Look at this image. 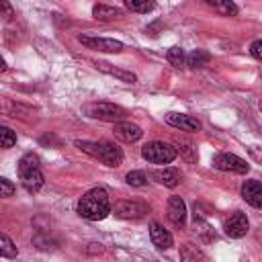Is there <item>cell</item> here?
Wrapping results in <instances>:
<instances>
[{
    "label": "cell",
    "mask_w": 262,
    "mask_h": 262,
    "mask_svg": "<svg viewBox=\"0 0 262 262\" xmlns=\"http://www.w3.org/2000/svg\"><path fill=\"white\" fill-rule=\"evenodd\" d=\"M88 252H90V254H94V252H98V254H100V252H102V246H100V244H90Z\"/></svg>",
    "instance_id": "30"
},
{
    "label": "cell",
    "mask_w": 262,
    "mask_h": 262,
    "mask_svg": "<svg viewBox=\"0 0 262 262\" xmlns=\"http://www.w3.org/2000/svg\"><path fill=\"white\" fill-rule=\"evenodd\" d=\"M166 59H168V63H170V66H174V68H182V66H184V59H186L184 49H182V47H178V45L170 47V49H168V53H166Z\"/></svg>",
    "instance_id": "22"
},
{
    "label": "cell",
    "mask_w": 262,
    "mask_h": 262,
    "mask_svg": "<svg viewBox=\"0 0 262 262\" xmlns=\"http://www.w3.org/2000/svg\"><path fill=\"white\" fill-rule=\"evenodd\" d=\"M111 211L121 219H141L147 215L149 207L145 203H139V201H117L111 207Z\"/></svg>",
    "instance_id": "6"
},
{
    "label": "cell",
    "mask_w": 262,
    "mask_h": 262,
    "mask_svg": "<svg viewBox=\"0 0 262 262\" xmlns=\"http://www.w3.org/2000/svg\"><path fill=\"white\" fill-rule=\"evenodd\" d=\"M168 219L174 227H182L186 223V205L180 196L168 199Z\"/></svg>",
    "instance_id": "11"
},
{
    "label": "cell",
    "mask_w": 262,
    "mask_h": 262,
    "mask_svg": "<svg viewBox=\"0 0 262 262\" xmlns=\"http://www.w3.org/2000/svg\"><path fill=\"white\" fill-rule=\"evenodd\" d=\"M18 174H20L23 186L29 192H37L43 186V174L39 168H25V170H18Z\"/></svg>",
    "instance_id": "14"
},
{
    "label": "cell",
    "mask_w": 262,
    "mask_h": 262,
    "mask_svg": "<svg viewBox=\"0 0 262 262\" xmlns=\"http://www.w3.org/2000/svg\"><path fill=\"white\" fill-rule=\"evenodd\" d=\"M223 229H225V233L229 235V237H233V239H239V237H244L246 233H248V229H250V223H248V217L242 213V211H235L229 219H225V223H223Z\"/></svg>",
    "instance_id": "8"
},
{
    "label": "cell",
    "mask_w": 262,
    "mask_h": 262,
    "mask_svg": "<svg viewBox=\"0 0 262 262\" xmlns=\"http://www.w3.org/2000/svg\"><path fill=\"white\" fill-rule=\"evenodd\" d=\"M94 68L100 70V72H104V74H108V76H115V78L121 80V82H127V84H135V82H137V76H135L133 72L115 68V66L108 63V61H100V59H98V61H94Z\"/></svg>",
    "instance_id": "13"
},
{
    "label": "cell",
    "mask_w": 262,
    "mask_h": 262,
    "mask_svg": "<svg viewBox=\"0 0 262 262\" xmlns=\"http://www.w3.org/2000/svg\"><path fill=\"white\" fill-rule=\"evenodd\" d=\"M92 16H94L96 20H100V23H111V20L121 18V16H123V12H121L119 8H115V6L96 4V6L92 8Z\"/></svg>",
    "instance_id": "17"
},
{
    "label": "cell",
    "mask_w": 262,
    "mask_h": 262,
    "mask_svg": "<svg viewBox=\"0 0 262 262\" xmlns=\"http://www.w3.org/2000/svg\"><path fill=\"white\" fill-rule=\"evenodd\" d=\"M113 131H115V137H119V139H121V141H125V143L139 141V139H141V135H143L141 127H139V125H135V123H131V121H117Z\"/></svg>",
    "instance_id": "10"
},
{
    "label": "cell",
    "mask_w": 262,
    "mask_h": 262,
    "mask_svg": "<svg viewBox=\"0 0 262 262\" xmlns=\"http://www.w3.org/2000/svg\"><path fill=\"white\" fill-rule=\"evenodd\" d=\"M123 4L131 12H151L156 8V0H123Z\"/></svg>",
    "instance_id": "20"
},
{
    "label": "cell",
    "mask_w": 262,
    "mask_h": 262,
    "mask_svg": "<svg viewBox=\"0 0 262 262\" xmlns=\"http://www.w3.org/2000/svg\"><path fill=\"white\" fill-rule=\"evenodd\" d=\"M14 16V8L10 6L8 0H0V18L2 20H12Z\"/></svg>",
    "instance_id": "27"
},
{
    "label": "cell",
    "mask_w": 262,
    "mask_h": 262,
    "mask_svg": "<svg viewBox=\"0 0 262 262\" xmlns=\"http://www.w3.org/2000/svg\"><path fill=\"white\" fill-rule=\"evenodd\" d=\"M149 239H151V244L158 250H168L172 246V242H174L172 235H170V231L164 229L160 223H151L149 225Z\"/></svg>",
    "instance_id": "15"
},
{
    "label": "cell",
    "mask_w": 262,
    "mask_h": 262,
    "mask_svg": "<svg viewBox=\"0 0 262 262\" xmlns=\"http://www.w3.org/2000/svg\"><path fill=\"white\" fill-rule=\"evenodd\" d=\"M180 258L182 260H196V258H205V254L201 250H194L190 244H186L180 248Z\"/></svg>",
    "instance_id": "25"
},
{
    "label": "cell",
    "mask_w": 262,
    "mask_h": 262,
    "mask_svg": "<svg viewBox=\"0 0 262 262\" xmlns=\"http://www.w3.org/2000/svg\"><path fill=\"white\" fill-rule=\"evenodd\" d=\"M76 145H78L82 151L90 154L92 158L100 160L102 164H106V166H111V168H117V166H121V162H123V149H121L119 145L111 143V141H80V139H78Z\"/></svg>",
    "instance_id": "2"
},
{
    "label": "cell",
    "mask_w": 262,
    "mask_h": 262,
    "mask_svg": "<svg viewBox=\"0 0 262 262\" xmlns=\"http://www.w3.org/2000/svg\"><path fill=\"white\" fill-rule=\"evenodd\" d=\"M14 194V184L6 178H0V196H12Z\"/></svg>",
    "instance_id": "28"
},
{
    "label": "cell",
    "mask_w": 262,
    "mask_h": 262,
    "mask_svg": "<svg viewBox=\"0 0 262 262\" xmlns=\"http://www.w3.org/2000/svg\"><path fill=\"white\" fill-rule=\"evenodd\" d=\"M125 180H127V184H131V186H145L147 176H145L141 170H131V172H127Z\"/></svg>",
    "instance_id": "24"
},
{
    "label": "cell",
    "mask_w": 262,
    "mask_h": 262,
    "mask_svg": "<svg viewBox=\"0 0 262 262\" xmlns=\"http://www.w3.org/2000/svg\"><path fill=\"white\" fill-rule=\"evenodd\" d=\"M213 168L217 170H223V172H235V174H246L250 170V164L235 156V154H227V151H221L217 156H213Z\"/></svg>",
    "instance_id": "5"
},
{
    "label": "cell",
    "mask_w": 262,
    "mask_h": 262,
    "mask_svg": "<svg viewBox=\"0 0 262 262\" xmlns=\"http://www.w3.org/2000/svg\"><path fill=\"white\" fill-rule=\"evenodd\" d=\"M184 63H188L190 68H205V66L211 63V53L205 51V49H194V51H190L186 55Z\"/></svg>",
    "instance_id": "18"
},
{
    "label": "cell",
    "mask_w": 262,
    "mask_h": 262,
    "mask_svg": "<svg viewBox=\"0 0 262 262\" xmlns=\"http://www.w3.org/2000/svg\"><path fill=\"white\" fill-rule=\"evenodd\" d=\"M82 115H86L90 119H98V121L117 123V121L125 119L127 111L119 104H113V102H86L82 106Z\"/></svg>",
    "instance_id": "3"
},
{
    "label": "cell",
    "mask_w": 262,
    "mask_h": 262,
    "mask_svg": "<svg viewBox=\"0 0 262 262\" xmlns=\"http://www.w3.org/2000/svg\"><path fill=\"white\" fill-rule=\"evenodd\" d=\"M25 168H39V158L35 154H25L18 160V170H25Z\"/></svg>",
    "instance_id": "26"
},
{
    "label": "cell",
    "mask_w": 262,
    "mask_h": 262,
    "mask_svg": "<svg viewBox=\"0 0 262 262\" xmlns=\"http://www.w3.org/2000/svg\"><path fill=\"white\" fill-rule=\"evenodd\" d=\"M151 178L168 188H174L180 182V170L178 168H162V170H154Z\"/></svg>",
    "instance_id": "16"
},
{
    "label": "cell",
    "mask_w": 262,
    "mask_h": 262,
    "mask_svg": "<svg viewBox=\"0 0 262 262\" xmlns=\"http://www.w3.org/2000/svg\"><path fill=\"white\" fill-rule=\"evenodd\" d=\"M166 123L180 129V131H201V121L196 117L184 115V113H168Z\"/></svg>",
    "instance_id": "9"
},
{
    "label": "cell",
    "mask_w": 262,
    "mask_h": 262,
    "mask_svg": "<svg viewBox=\"0 0 262 262\" xmlns=\"http://www.w3.org/2000/svg\"><path fill=\"white\" fill-rule=\"evenodd\" d=\"M213 10H217L219 14H225V16H235L237 14V6L233 0H205Z\"/></svg>",
    "instance_id": "19"
},
{
    "label": "cell",
    "mask_w": 262,
    "mask_h": 262,
    "mask_svg": "<svg viewBox=\"0 0 262 262\" xmlns=\"http://www.w3.org/2000/svg\"><path fill=\"white\" fill-rule=\"evenodd\" d=\"M242 196L248 205H252L254 209H260L262 207V184L258 180H246L242 184Z\"/></svg>",
    "instance_id": "12"
},
{
    "label": "cell",
    "mask_w": 262,
    "mask_h": 262,
    "mask_svg": "<svg viewBox=\"0 0 262 262\" xmlns=\"http://www.w3.org/2000/svg\"><path fill=\"white\" fill-rule=\"evenodd\" d=\"M16 143V133L8 127H0V147L2 149H8Z\"/></svg>",
    "instance_id": "23"
},
{
    "label": "cell",
    "mask_w": 262,
    "mask_h": 262,
    "mask_svg": "<svg viewBox=\"0 0 262 262\" xmlns=\"http://www.w3.org/2000/svg\"><path fill=\"white\" fill-rule=\"evenodd\" d=\"M18 250L14 246V242L6 235V233H0V256L2 258H16Z\"/></svg>",
    "instance_id": "21"
},
{
    "label": "cell",
    "mask_w": 262,
    "mask_h": 262,
    "mask_svg": "<svg viewBox=\"0 0 262 262\" xmlns=\"http://www.w3.org/2000/svg\"><path fill=\"white\" fill-rule=\"evenodd\" d=\"M6 70V61H4V57L0 55V72H4Z\"/></svg>",
    "instance_id": "31"
},
{
    "label": "cell",
    "mask_w": 262,
    "mask_h": 262,
    "mask_svg": "<svg viewBox=\"0 0 262 262\" xmlns=\"http://www.w3.org/2000/svg\"><path fill=\"white\" fill-rule=\"evenodd\" d=\"M250 53H252L256 59H260V57H262V41H260V39H256V41L250 45Z\"/></svg>",
    "instance_id": "29"
},
{
    "label": "cell",
    "mask_w": 262,
    "mask_h": 262,
    "mask_svg": "<svg viewBox=\"0 0 262 262\" xmlns=\"http://www.w3.org/2000/svg\"><path fill=\"white\" fill-rule=\"evenodd\" d=\"M141 156L143 160H147L149 164H170L176 160L178 151L174 145L164 143V141H149L141 147Z\"/></svg>",
    "instance_id": "4"
},
{
    "label": "cell",
    "mask_w": 262,
    "mask_h": 262,
    "mask_svg": "<svg viewBox=\"0 0 262 262\" xmlns=\"http://www.w3.org/2000/svg\"><path fill=\"white\" fill-rule=\"evenodd\" d=\"M78 41L88 49H96L102 53H119L123 51V43L108 37H92V35H78Z\"/></svg>",
    "instance_id": "7"
},
{
    "label": "cell",
    "mask_w": 262,
    "mask_h": 262,
    "mask_svg": "<svg viewBox=\"0 0 262 262\" xmlns=\"http://www.w3.org/2000/svg\"><path fill=\"white\" fill-rule=\"evenodd\" d=\"M78 213L80 217L88 221H100L111 213V201L104 188H90L82 199L78 201Z\"/></svg>",
    "instance_id": "1"
}]
</instances>
